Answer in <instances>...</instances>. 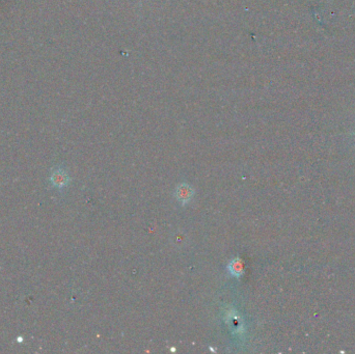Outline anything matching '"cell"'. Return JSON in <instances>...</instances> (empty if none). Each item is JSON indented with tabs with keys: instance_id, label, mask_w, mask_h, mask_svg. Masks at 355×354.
Segmentation results:
<instances>
[{
	"instance_id": "7a4b0ae2",
	"label": "cell",
	"mask_w": 355,
	"mask_h": 354,
	"mask_svg": "<svg viewBox=\"0 0 355 354\" xmlns=\"http://www.w3.org/2000/svg\"><path fill=\"white\" fill-rule=\"evenodd\" d=\"M194 195V189L187 183H182L177 187L176 189V198L182 205H187Z\"/></svg>"
},
{
	"instance_id": "277c9868",
	"label": "cell",
	"mask_w": 355,
	"mask_h": 354,
	"mask_svg": "<svg viewBox=\"0 0 355 354\" xmlns=\"http://www.w3.org/2000/svg\"><path fill=\"white\" fill-rule=\"evenodd\" d=\"M228 271L232 276H234L236 279H240L244 273V263L241 258L237 257L230 261L228 265Z\"/></svg>"
},
{
	"instance_id": "6da1fadb",
	"label": "cell",
	"mask_w": 355,
	"mask_h": 354,
	"mask_svg": "<svg viewBox=\"0 0 355 354\" xmlns=\"http://www.w3.org/2000/svg\"><path fill=\"white\" fill-rule=\"evenodd\" d=\"M226 320L231 326L232 330L234 331L236 335H241L244 333V322L241 316L235 311L234 308H230L225 313Z\"/></svg>"
},
{
	"instance_id": "3957f363",
	"label": "cell",
	"mask_w": 355,
	"mask_h": 354,
	"mask_svg": "<svg viewBox=\"0 0 355 354\" xmlns=\"http://www.w3.org/2000/svg\"><path fill=\"white\" fill-rule=\"evenodd\" d=\"M50 181L52 183V185H54L58 189H61V188L68 186L69 182H70V178L68 174H66L64 171L58 169L55 172L52 173Z\"/></svg>"
}]
</instances>
